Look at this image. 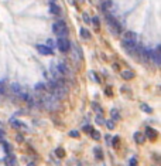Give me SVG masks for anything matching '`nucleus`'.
Listing matches in <instances>:
<instances>
[{"label":"nucleus","mask_w":161,"mask_h":166,"mask_svg":"<svg viewBox=\"0 0 161 166\" xmlns=\"http://www.w3.org/2000/svg\"><path fill=\"white\" fill-rule=\"evenodd\" d=\"M52 30H54V33L58 37H66L68 36V27H66L65 21H62V20L55 21L54 26H52Z\"/></svg>","instance_id":"obj_1"},{"label":"nucleus","mask_w":161,"mask_h":166,"mask_svg":"<svg viewBox=\"0 0 161 166\" xmlns=\"http://www.w3.org/2000/svg\"><path fill=\"white\" fill-rule=\"evenodd\" d=\"M42 102L45 105V108H48V109H55V108H58V98H55L52 94L45 95L42 98Z\"/></svg>","instance_id":"obj_2"},{"label":"nucleus","mask_w":161,"mask_h":166,"mask_svg":"<svg viewBox=\"0 0 161 166\" xmlns=\"http://www.w3.org/2000/svg\"><path fill=\"white\" fill-rule=\"evenodd\" d=\"M121 47L124 48V51H127L129 54H131V55L137 54V41L123 40V41H121Z\"/></svg>","instance_id":"obj_3"},{"label":"nucleus","mask_w":161,"mask_h":166,"mask_svg":"<svg viewBox=\"0 0 161 166\" xmlns=\"http://www.w3.org/2000/svg\"><path fill=\"white\" fill-rule=\"evenodd\" d=\"M56 47L59 48V51L66 53L69 50V47H71V43H69V40L66 39V37H58V40H56Z\"/></svg>","instance_id":"obj_4"},{"label":"nucleus","mask_w":161,"mask_h":166,"mask_svg":"<svg viewBox=\"0 0 161 166\" xmlns=\"http://www.w3.org/2000/svg\"><path fill=\"white\" fill-rule=\"evenodd\" d=\"M106 20H107L109 27H110V29H112V30L116 33V34H119V33H120V24L116 21V19H114V17H112V14L106 13Z\"/></svg>","instance_id":"obj_5"},{"label":"nucleus","mask_w":161,"mask_h":166,"mask_svg":"<svg viewBox=\"0 0 161 166\" xmlns=\"http://www.w3.org/2000/svg\"><path fill=\"white\" fill-rule=\"evenodd\" d=\"M37 51L42 55H51L52 53H54L51 47H48V46H42V44H37Z\"/></svg>","instance_id":"obj_6"},{"label":"nucleus","mask_w":161,"mask_h":166,"mask_svg":"<svg viewBox=\"0 0 161 166\" xmlns=\"http://www.w3.org/2000/svg\"><path fill=\"white\" fill-rule=\"evenodd\" d=\"M150 58H153L154 63L157 64V65L161 63V60H160V47H157L154 51L153 50H150Z\"/></svg>","instance_id":"obj_7"},{"label":"nucleus","mask_w":161,"mask_h":166,"mask_svg":"<svg viewBox=\"0 0 161 166\" xmlns=\"http://www.w3.org/2000/svg\"><path fill=\"white\" fill-rule=\"evenodd\" d=\"M10 124H11V125H13L14 128H17V129H23V131H27V129H28L24 122H21V121H17V119H14V118L10 119Z\"/></svg>","instance_id":"obj_8"},{"label":"nucleus","mask_w":161,"mask_h":166,"mask_svg":"<svg viewBox=\"0 0 161 166\" xmlns=\"http://www.w3.org/2000/svg\"><path fill=\"white\" fill-rule=\"evenodd\" d=\"M56 71L59 72V74H68V67L61 61V63L56 64Z\"/></svg>","instance_id":"obj_9"},{"label":"nucleus","mask_w":161,"mask_h":166,"mask_svg":"<svg viewBox=\"0 0 161 166\" xmlns=\"http://www.w3.org/2000/svg\"><path fill=\"white\" fill-rule=\"evenodd\" d=\"M124 40H130V41H137V34L133 31L124 33Z\"/></svg>","instance_id":"obj_10"},{"label":"nucleus","mask_w":161,"mask_h":166,"mask_svg":"<svg viewBox=\"0 0 161 166\" xmlns=\"http://www.w3.org/2000/svg\"><path fill=\"white\" fill-rule=\"evenodd\" d=\"M112 7H113L112 0H105V1L102 3V9H103V11H107V10H110Z\"/></svg>","instance_id":"obj_11"},{"label":"nucleus","mask_w":161,"mask_h":166,"mask_svg":"<svg viewBox=\"0 0 161 166\" xmlns=\"http://www.w3.org/2000/svg\"><path fill=\"white\" fill-rule=\"evenodd\" d=\"M49 11H51L52 14H55V16H58V14H59V7L56 6L54 1H51V4H49Z\"/></svg>","instance_id":"obj_12"},{"label":"nucleus","mask_w":161,"mask_h":166,"mask_svg":"<svg viewBox=\"0 0 161 166\" xmlns=\"http://www.w3.org/2000/svg\"><path fill=\"white\" fill-rule=\"evenodd\" d=\"M145 134H147V136H150L151 139H155V138L158 136V134H157V131H155V129H153V128H147Z\"/></svg>","instance_id":"obj_13"},{"label":"nucleus","mask_w":161,"mask_h":166,"mask_svg":"<svg viewBox=\"0 0 161 166\" xmlns=\"http://www.w3.org/2000/svg\"><path fill=\"white\" fill-rule=\"evenodd\" d=\"M121 77L124 79H131V78H134V72L129 71V70H127V71H123L121 72Z\"/></svg>","instance_id":"obj_14"},{"label":"nucleus","mask_w":161,"mask_h":166,"mask_svg":"<svg viewBox=\"0 0 161 166\" xmlns=\"http://www.w3.org/2000/svg\"><path fill=\"white\" fill-rule=\"evenodd\" d=\"M73 54H75V60H80L82 58V53H80V50H79V47L78 46H73Z\"/></svg>","instance_id":"obj_15"},{"label":"nucleus","mask_w":161,"mask_h":166,"mask_svg":"<svg viewBox=\"0 0 161 166\" xmlns=\"http://www.w3.org/2000/svg\"><path fill=\"white\" fill-rule=\"evenodd\" d=\"M80 37H83L85 40H88V39H90V33L86 30V29H80Z\"/></svg>","instance_id":"obj_16"},{"label":"nucleus","mask_w":161,"mask_h":166,"mask_svg":"<svg viewBox=\"0 0 161 166\" xmlns=\"http://www.w3.org/2000/svg\"><path fill=\"white\" fill-rule=\"evenodd\" d=\"M134 138H136V142H138V143L144 142V138H143V135L141 134H134Z\"/></svg>","instance_id":"obj_17"},{"label":"nucleus","mask_w":161,"mask_h":166,"mask_svg":"<svg viewBox=\"0 0 161 166\" xmlns=\"http://www.w3.org/2000/svg\"><path fill=\"white\" fill-rule=\"evenodd\" d=\"M110 114H112V118L113 119H119L120 117H119V111L117 109H112L110 111Z\"/></svg>","instance_id":"obj_18"},{"label":"nucleus","mask_w":161,"mask_h":166,"mask_svg":"<svg viewBox=\"0 0 161 166\" xmlns=\"http://www.w3.org/2000/svg\"><path fill=\"white\" fill-rule=\"evenodd\" d=\"M105 124L109 129H113V128H114V122H113V121H105Z\"/></svg>","instance_id":"obj_19"},{"label":"nucleus","mask_w":161,"mask_h":166,"mask_svg":"<svg viewBox=\"0 0 161 166\" xmlns=\"http://www.w3.org/2000/svg\"><path fill=\"white\" fill-rule=\"evenodd\" d=\"M92 136H93V139H100V135H99V132L97 131H92Z\"/></svg>","instance_id":"obj_20"},{"label":"nucleus","mask_w":161,"mask_h":166,"mask_svg":"<svg viewBox=\"0 0 161 166\" xmlns=\"http://www.w3.org/2000/svg\"><path fill=\"white\" fill-rule=\"evenodd\" d=\"M141 109L145 111V112H148V114H150V112H153V109H151V108H148V107H147V105H144V104L141 105Z\"/></svg>","instance_id":"obj_21"},{"label":"nucleus","mask_w":161,"mask_h":166,"mask_svg":"<svg viewBox=\"0 0 161 166\" xmlns=\"http://www.w3.org/2000/svg\"><path fill=\"white\" fill-rule=\"evenodd\" d=\"M69 166H82V163H80L79 160H72V162L69 163Z\"/></svg>","instance_id":"obj_22"},{"label":"nucleus","mask_w":161,"mask_h":166,"mask_svg":"<svg viewBox=\"0 0 161 166\" xmlns=\"http://www.w3.org/2000/svg\"><path fill=\"white\" fill-rule=\"evenodd\" d=\"M93 150H95V153H96V156H97V158H99V159L102 158V155H100V150H99V148H95Z\"/></svg>","instance_id":"obj_23"},{"label":"nucleus","mask_w":161,"mask_h":166,"mask_svg":"<svg viewBox=\"0 0 161 166\" xmlns=\"http://www.w3.org/2000/svg\"><path fill=\"white\" fill-rule=\"evenodd\" d=\"M92 23H95V26L99 27V20H97V17H93V19H92Z\"/></svg>","instance_id":"obj_24"},{"label":"nucleus","mask_w":161,"mask_h":166,"mask_svg":"<svg viewBox=\"0 0 161 166\" xmlns=\"http://www.w3.org/2000/svg\"><path fill=\"white\" fill-rule=\"evenodd\" d=\"M56 155H58V156H64V150H61V148L56 149Z\"/></svg>","instance_id":"obj_25"},{"label":"nucleus","mask_w":161,"mask_h":166,"mask_svg":"<svg viewBox=\"0 0 161 166\" xmlns=\"http://www.w3.org/2000/svg\"><path fill=\"white\" fill-rule=\"evenodd\" d=\"M96 122H97V124H105V119H102L100 117H97V118H96Z\"/></svg>","instance_id":"obj_26"},{"label":"nucleus","mask_w":161,"mask_h":166,"mask_svg":"<svg viewBox=\"0 0 161 166\" xmlns=\"http://www.w3.org/2000/svg\"><path fill=\"white\" fill-rule=\"evenodd\" d=\"M0 94H4V87H3V82L0 81Z\"/></svg>","instance_id":"obj_27"},{"label":"nucleus","mask_w":161,"mask_h":166,"mask_svg":"<svg viewBox=\"0 0 161 166\" xmlns=\"http://www.w3.org/2000/svg\"><path fill=\"white\" fill-rule=\"evenodd\" d=\"M130 166H136V159L134 158L130 159Z\"/></svg>","instance_id":"obj_28"},{"label":"nucleus","mask_w":161,"mask_h":166,"mask_svg":"<svg viewBox=\"0 0 161 166\" xmlns=\"http://www.w3.org/2000/svg\"><path fill=\"white\" fill-rule=\"evenodd\" d=\"M69 135H71V136H78V132H76V131H71V132H69Z\"/></svg>","instance_id":"obj_29"},{"label":"nucleus","mask_w":161,"mask_h":166,"mask_svg":"<svg viewBox=\"0 0 161 166\" xmlns=\"http://www.w3.org/2000/svg\"><path fill=\"white\" fill-rule=\"evenodd\" d=\"M83 20H85V21H86V23H89V17H88V14H86V13H85V14H83Z\"/></svg>","instance_id":"obj_30"},{"label":"nucleus","mask_w":161,"mask_h":166,"mask_svg":"<svg viewBox=\"0 0 161 166\" xmlns=\"http://www.w3.org/2000/svg\"><path fill=\"white\" fill-rule=\"evenodd\" d=\"M93 108H95V109H96L97 112H102V109H100V108H99V107H97L96 104H93Z\"/></svg>","instance_id":"obj_31"},{"label":"nucleus","mask_w":161,"mask_h":166,"mask_svg":"<svg viewBox=\"0 0 161 166\" xmlns=\"http://www.w3.org/2000/svg\"><path fill=\"white\" fill-rule=\"evenodd\" d=\"M68 1H69L71 4H75V0H68Z\"/></svg>","instance_id":"obj_32"},{"label":"nucleus","mask_w":161,"mask_h":166,"mask_svg":"<svg viewBox=\"0 0 161 166\" xmlns=\"http://www.w3.org/2000/svg\"><path fill=\"white\" fill-rule=\"evenodd\" d=\"M28 166H34V163H28Z\"/></svg>","instance_id":"obj_33"}]
</instances>
